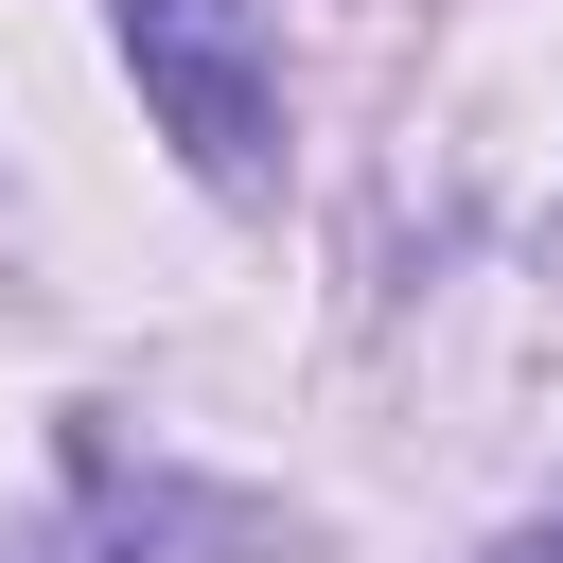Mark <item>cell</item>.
<instances>
[{
    "label": "cell",
    "instance_id": "cell-1",
    "mask_svg": "<svg viewBox=\"0 0 563 563\" xmlns=\"http://www.w3.org/2000/svg\"><path fill=\"white\" fill-rule=\"evenodd\" d=\"M158 141L211 176V194H264L282 176V53H264V0H106Z\"/></svg>",
    "mask_w": 563,
    "mask_h": 563
},
{
    "label": "cell",
    "instance_id": "cell-2",
    "mask_svg": "<svg viewBox=\"0 0 563 563\" xmlns=\"http://www.w3.org/2000/svg\"><path fill=\"white\" fill-rule=\"evenodd\" d=\"M70 528L35 545V563H246L264 545V510L246 493H211V475H176V457H123V422H88L70 405Z\"/></svg>",
    "mask_w": 563,
    "mask_h": 563
},
{
    "label": "cell",
    "instance_id": "cell-3",
    "mask_svg": "<svg viewBox=\"0 0 563 563\" xmlns=\"http://www.w3.org/2000/svg\"><path fill=\"white\" fill-rule=\"evenodd\" d=\"M493 563H563V510H528V528H510V545H493Z\"/></svg>",
    "mask_w": 563,
    "mask_h": 563
}]
</instances>
